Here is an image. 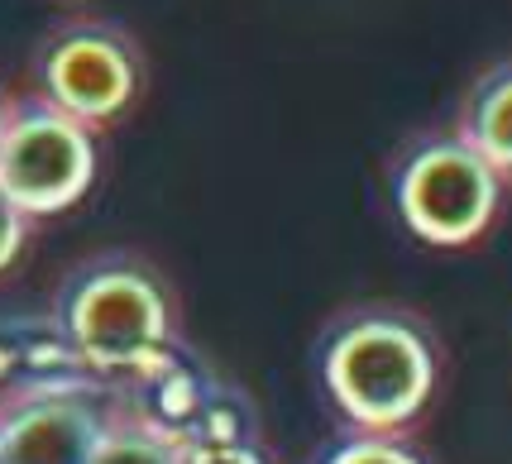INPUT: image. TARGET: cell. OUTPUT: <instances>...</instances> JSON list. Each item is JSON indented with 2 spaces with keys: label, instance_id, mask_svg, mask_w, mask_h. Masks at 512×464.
Returning <instances> with one entry per match:
<instances>
[{
  "label": "cell",
  "instance_id": "1",
  "mask_svg": "<svg viewBox=\"0 0 512 464\" xmlns=\"http://www.w3.org/2000/svg\"><path fill=\"white\" fill-rule=\"evenodd\" d=\"M307 369L340 426L412 431L441 393L446 345L426 311L369 297L326 316Z\"/></svg>",
  "mask_w": 512,
  "mask_h": 464
},
{
  "label": "cell",
  "instance_id": "2",
  "mask_svg": "<svg viewBox=\"0 0 512 464\" xmlns=\"http://www.w3.org/2000/svg\"><path fill=\"white\" fill-rule=\"evenodd\" d=\"M48 316L101 383H125L182 340V302L168 273L134 254L101 249L63 273Z\"/></svg>",
  "mask_w": 512,
  "mask_h": 464
},
{
  "label": "cell",
  "instance_id": "3",
  "mask_svg": "<svg viewBox=\"0 0 512 464\" xmlns=\"http://www.w3.org/2000/svg\"><path fill=\"white\" fill-rule=\"evenodd\" d=\"M512 182L455 125L407 134L383 163V197L402 235L426 249H469L508 211Z\"/></svg>",
  "mask_w": 512,
  "mask_h": 464
},
{
  "label": "cell",
  "instance_id": "4",
  "mask_svg": "<svg viewBox=\"0 0 512 464\" xmlns=\"http://www.w3.org/2000/svg\"><path fill=\"white\" fill-rule=\"evenodd\" d=\"M34 96L82 120L87 130H106L139 106L149 87V58L125 24L115 20H63L34 44Z\"/></svg>",
  "mask_w": 512,
  "mask_h": 464
},
{
  "label": "cell",
  "instance_id": "5",
  "mask_svg": "<svg viewBox=\"0 0 512 464\" xmlns=\"http://www.w3.org/2000/svg\"><path fill=\"white\" fill-rule=\"evenodd\" d=\"M120 412H130L139 426L173 441L178 450L230 441H264L259 407L249 402L240 383H230L221 369H211L197 350L173 345L154 364H144L134 378L111 388Z\"/></svg>",
  "mask_w": 512,
  "mask_h": 464
},
{
  "label": "cell",
  "instance_id": "6",
  "mask_svg": "<svg viewBox=\"0 0 512 464\" xmlns=\"http://www.w3.org/2000/svg\"><path fill=\"white\" fill-rule=\"evenodd\" d=\"M96 173V130L39 101L34 91L10 96V120L0 134V187L29 221L72 211L96 187Z\"/></svg>",
  "mask_w": 512,
  "mask_h": 464
},
{
  "label": "cell",
  "instance_id": "7",
  "mask_svg": "<svg viewBox=\"0 0 512 464\" xmlns=\"http://www.w3.org/2000/svg\"><path fill=\"white\" fill-rule=\"evenodd\" d=\"M111 407V383L0 398V464H91Z\"/></svg>",
  "mask_w": 512,
  "mask_h": 464
},
{
  "label": "cell",
  "instance_id": "8",
  "mask_svg": "<svg viewBox=\"0 0 512 464\" xmlns=\"http://www.w3.org/2000/svg\"><path fill=\"white\" fill-rule=\"evenodd\" d=\"M77 383H101V378L87 374V364L77 359V350L67 345V335L48 311L0 321V398L53 393Z\"/></svg>",
  "mask_w": 512,
  "mask_h": 464
},
{
  "label": "cell",
  "instance_id": "9",
  "mask_svg": "<svg viewBox=\"0 0 512 464\" xmlns=\"http://www.w3.org/2000/svg\"><path fill=\"white\" fill-rule=\"evenodd\" d=\"M450 125L512 182V58L489 63L460 91Z\"/></svg>",
  "mask_w": 512,
  "mask_h": 464
},
{
  "label": "cell",
  "instance_id": "10",
  "mask_svg": "<svg viewBox=\"0 0 512 464\" xmlns=\"http://www.w3.org/2000/svg\"><path fill=\"white\" fill-rule=\"evenodd\" d=\"M307 464H431V455L412 441V431H355V426H340L331 441L316 445V455Z\"/></svg>",
  "mask_w": 512,
  "mask_h": 464
},
{
  "label": "cell",
  "instance_id": "11",
  "mask_svg": "<svg viewBox=\"0 0 512 464\" xmlns=\"http://www.w3.org/2000/svg\"><path fill=\"white\" fill-rule=\"evenodd\" d=\"M91 464H182V450L173 441L154 436L149 426H139V421H134L130 412H120V402H115L111 421H106V436L96 445Z\"/></svg>",
  "mask_w": 512,
  "mask_h": 464
},
{
  "label": "cell",
  "instance_id": "12",
  "mask_svg": "<svg viewBox=\"0 0 512 464\" xmlns=\"http://www.w3.org/2000/svg\"><path fill=\"white\" fill-rule=\"evenodd\" d=\"M29 235H34V221H29L20 206L10 201V192L0 187V273H10V268L20 264Z\"/></svg>",
  "mask_w": 512,
  "mask_h": 464
},
{
  "label": "cell",
  "instance_id": "13",
  "mask_svg": "<svg viewBox=\"0 0 512 464\" xmlns=\"http://www.w3.org/2000/svg\"><path fill=\"white\" fill-rule=\"evenodd\" d=\"M182 464H273L264 441H230V445H197L182 450Z\"/></svg>",
  "mask_w": 512,
  "mask_h": 464
},
{
  "label": "cell",
  "instance_id": "14",
  "mask_svg": "<svg viewBox=\"0 0 512 464\" xmlns=\"http://www.w3.org/2000/svg\"><path fill=\"white\" fill-rule=\"evenodd\" d=\"M5 120H10V91L0 87V134H5Z\"/></svg>",
  "mask_w": 512,
  "mask_h": 464
}]
</instances>
